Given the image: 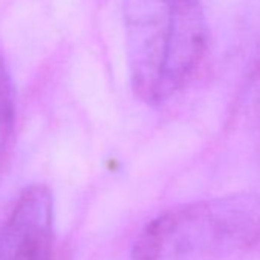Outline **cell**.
Masks as SVG:
<instances>
[{
    "label": "cell",
    "mask_w": 260,
    "mask_h": 260,
    "mask_svg": "<svg viewBox=\"0 0 260 260\" xmlns=\"http://www.w3.org/2000/svg\"><path fill=\"white\" fill-rule=\"evenodd\" d=\"M54 199L48 187L23 190L0 228V260H52Z\"/></svg>",
    "instance_id": "obj_3"
},
{
    "label": "cell",
    "mask_w": 260,
    "mask_h": 260,
    "mask_svg": "<svg viewBox=\"0 0 260 260\" xmlns=\"http://www.w3.org/2000/svg\"><path fill=\"white\" fill-rule=\"evenodd\" d=\"M260 240V202L228 196L172 208L138 234L132 260H234Z\"/></svg>",
    "instance_id": "obj_2"
},
{
    "label": "cell",
    "mask_w": 260,
    "mask_h": 260,
    "mask_svg": "<svg viewBox=\"0 0 260 260\" xmlns=\"http://www.w3.org/2000/svg\"><path fill=\"white\" fill-rule=\"evenodd\" d=\"M14 93L5 60L0 54V156L4 155L14 128Z\"/></svg>",
    "instance_id": "obj_4"
},
{
    "label": "cell",
    "mask_w": 260,
    "mask_h": 260,
    "mask_svg": "<svg viewBox=\"0 0 260 260\" xmlns=\"http://www.w3.org/2000/svg\"><path fill=\"white\" fill-rule=\"evenodd\" d=\"M130 83L147 106L182 90L201 64L208 26L201 0H122Z\"/></svg>",
    "instance_id": "obj_1"
}]
</instances>
